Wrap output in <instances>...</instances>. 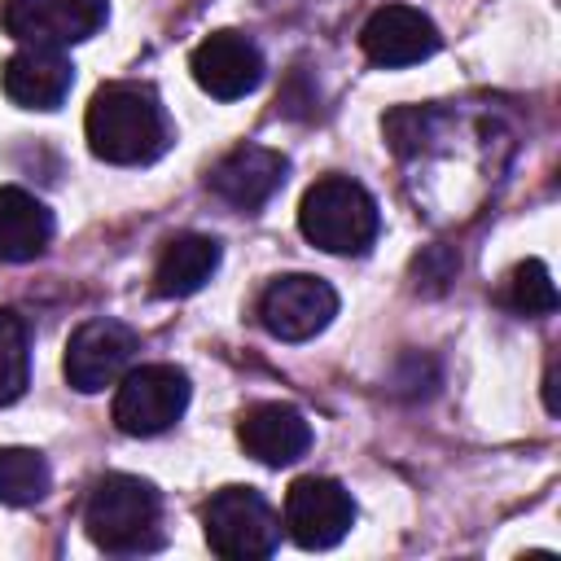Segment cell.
Segmentation results:
<instances>
[{"instance_id":"cell-1","label":"cell","mask_w":561,"mask_h":561,"mask_svg":"<svg viewBox=\"0 0 561 561\" xmlns=\"http://www.w3.org/2000/svg\"><path fill=\"white\" fill-rule=\"evenodd\" d=\"M83 131L88 149L114 167H145L171 140L167 110L145 83H105L88 105Z\"/></svg>"},{"instance_id":"cell-2","label":"cell","mask_w":561,"mask_h":561,"mask_svg":"<svg viewBox=\"0 0 561 561\" xmlns=\"http://www.w3.org/2000/svg\"><path fill=\"white\" fill-rule=\"evenodd\" d=\"M83 526L101 552H149L162 543V500L145 478L105 473L88 495Z\"/></svg>"},{"instance_id":"cell-3","label":"cell","mask_w":561,"mask_h":561,"mask_svg":"<svg viewBox=\"0 0 561 561\" xmlns=\"http://www.w3.org/2000/svg\"><path fill=\"white\" fill-rule=\"evenodd\" d=\"M298 228L329 254H368L381 232V215L364 184L351 175H324L302 193Z\"/></svg>"},{"instance_id":"cell-4","label":"cell","mask_w":561,"mask_h":561,"mask_svg":"<svg viewBox=\"0 0 561 561\" xmlns=\"http://www.w3.org/2000/svg\"><path fill=\"white\" fill-rule=\"evenodd\" d=\"M202 530H206L210 552L228 561H259V557H272L280 543V522L254 486L215 491L202 508Z\"/></svg>"},{"instance_id":"cell-5","label":"cell","mask_w":561,"mask_h":561,"mask_svg":"<svg viewBox=\"0 0 561 561\" xmlns=\"http://www.w3.org/2000/svg\"><path fill=\"white\" fill-rule=\"evenodd\" d=\"M188 408V377L175 364H140L118 377L114 425L131 438H153L171 430Z\"/></svg>"},{"instance_id":"cell-6","label":"cell","mask_w":561,"mask_h":561,"mask_svg":"<svg viewBox=\"0 0 561 561\" xmlns=\"http://www.w3.org/2000/svg\"><path fill=\"white\" fill-rule=\"evenodd\" d=\"M337 316V294L329 280L307 276V272H289L276 276L263 298H259V320L272 337L280 342H307L320 329H329V320Z\"/></svg>"},{"instance_id":"cell-7","label":"cell","mask_w":561,"mask_h":561,"mask_svg":"<svg viewBox=\"0 0 561 561\" xmlns=\"http://www.w3.org/2000/svg\"><path fill=\"white\" fill-rule=\"evenodd\" d=\"M110 0H4V31L22 44L66 48L101 31Z\"/></svg>"},{"instance_id":"cell-8","label":"cell","mask_w":561,"mask_h":561,"mask_svg":"<svg viewBox=\"0 0 561 561\" xmlns=\"http://www.w3.org/2000/svg\"><path fill=\"white\" fill-rule=\"evenodd\" d=\"M355 522V500L333 478H298L285 491V530L298 548H333Z\"/></svg>"},{"instance_id":"cell-9","label":"cell","mask_w":561,"mask_h":561,"mask_svg":"<svg viewBox=\"0 0 561 561\" xmlns=\"http://www.w3.org/2000/svg\"><path fill=\"white\" fill-rule=\"evenodd\" d=\"M136 355V333L118 320H88L66 342V381L83 394L114 386Z\"/></svg>"},{"instance_id":"cell-10","label":"cell","mask_w":561,"mask_h":561,"mask_svg":"<svg viewBox=\"0 0 561 561\" xmlns=\"http://www.w3.org/2000/svg\"><path fill=\"white\" fill-rule=\"evenodd\" d=\"M188 70L197 88L210 92L215 101H237L263 83V53L241 31H215L193 48Z\"/></svg>"},{"instance_id":"cell-11","label":"cell","mask_w":561,"mask_h":561,"mask_svg":"<svg viewBox=\"0 0 561 561\" xmlns=\"http://www.w3.org/2000/svg\"><path fill=\"white\" fill-rule=\"evenodd\" d=\"M359 48L377 66H412L438 53V26L412 4H386L364 22Z\"/></svg>"},{"instance_id":"cell-12","label":"cell","mask_w":561,"mask_h":561,"mask_svg":"<svg viewBox=\"0 0 561 561\" xmlns=\"http://www.w3.org/2000/svg\"><path fill=\"white\" fill-rule=\"evenodd\" d=\"M4 96L22 110H57L75 83V66L66 61L61 48H44V44H22L4 70H0Z\"/></svg>"},{"instance_id":"cell-13","label":"cell","mask_w":561,"mask_h":561,"mask_svg":"<svg viewBox=\"0 0 561 561\" xmlns=\"http://www.w3.org/2000/svg\"><path fill=\"white\" fill-rule=\"evenodd\" d=\"M289 162L276 149L263 145H237L210 167V193L224 197L237 210H259L280 184H285Z\"/></svg>"},{"instance_id":"cell-14","label":"cell","mask_w":561,"mask_h":561,"mask_svg":"<svg viewBox=\"0 0 561 561\" xmlns=\"http://www.w3.org/2000/svg\"><path fill=\"white\" fill-rule=\"evenodd\" d=\"M237 438L245 447V456H254L259 465H294L298 456H307L311 447V425L298 408L289 403H254L241 412L237 421Z\"/></svg>"},{"instance_id":"cell-15","label":"cell","mask_w":561,"mask_h":561,"mask_svg":"<svg viewBox=\"0 0 561 561\" xmlns=\"http://www.w3.org/2000/svg\"><path fill=\"white\" fill-rule=\"evenodd\" d=\"M48 241H53V210L26 188L4 184L0 188V259L31 263L44 254Z\"/></svg>"},{"instance_id":"cell-16","label":"cell","mask_w":561,"mask_h":561,"mask_svg":"<svg viewBox=\"0 0 561 561\" xmlns=\"http://www.w3.org/2000/svg\"><path fill=\"white\" fill-rule=\"evenodd\" d=\"M219 267V241L202 237V232H184L171 237L153 263V289L162 298H188L197 294Z\"/></svg>"},{"instance_id":"cell-17","label":"cell","mask_w":561,"mask_h":561,"mask_svg":"<svg viewBox=\"0 0 561 561\" xmlns=\"http://www.w3.org/2000/svg\"><path fill=\"white\" fill-rule=\"evenodd\" d=\"M48 460L35 447H0V504H39L48 495Z\"/></svg>"},{"instance_id":"cell-18","label":"cell","mask_w":561,"mask_h":561,"mask_svg":"<svg viewBox=\"0 0 561 561\" xmlns=\"http://www.w3.org/2000/svg\"><path fill=\"white\" fill-rule=\"evenodd\" d=\"M31 377V351H26V324L18 311L0 307V408L22 399Z\"/></svg>"},{"instance_id":"cell-19","label":"cell","mask_w":561,"mask_h":561,"mask_svg":"<svg viewBox=\"0 0 561 561\" xmlns=\"http://www.w3.org/2000/svg\"><path fill=\"white\" fill-rule=\"evenodd\" d=\"M508 302L522 311V316H548L557 311V285L548 276V267L539 259H526L513 280H508Z\"/></svg>"}]
</instances>
